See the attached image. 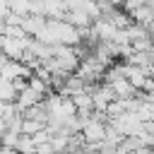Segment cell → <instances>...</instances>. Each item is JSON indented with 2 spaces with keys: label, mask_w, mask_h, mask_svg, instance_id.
<instances>
[{
  "label": "cell",
  "mask_w": 154,
  "mask_h": 154,
  "mask_svg": "<svg viewBox=\"0 0 154 154\" xmlns=\"http://www.w3.org/2000/svg\"><path fill=\"white\" fill-rule=\"evenodd\" d=\"M5 63H7V58H5V53H2V48H0V67H2Z\"/></svg>",
  "instance_id": "cell-1"
}]
</instances>
